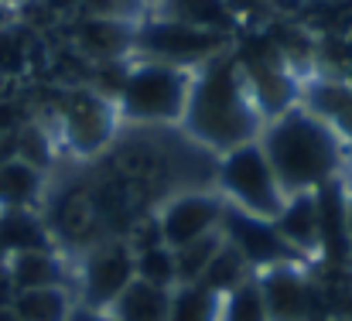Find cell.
<instances>
[{"label": "cell", "instance_id": "1", "mask_svg": "<svg viewBox=\"0 0 352 321\" xmlns=\"http://www.w3.org/2000/svg\"><path fill=\"white\" fill-rule=\"evenodd\" d=\"M178 130L216 157L243 144H253L260 137L263 120L250 100V89H246V79H243L233 48L206 62L202 69H195L188 107H185Z\"/></svg>", "mask_w": 352, "mask_h": 321}, {"label": "cell", "instance_id": "10", "mask_svg": "<svg viewBox=\"0 0 352 321\" xmlns=\"http://www.w3.org/2000/svg\"><path fill=\"white\" fill-rule=\"evenodd\" d=\"M256 284H260V294H263L270 321H308L318 308H329V298H325L322 284H315L305 274V263H287V267L263 270V274H256Z\"/></svg>", "mask_w": 352, "mask_h": 321}, {"label": "cell", "instance_id": "7", "mask_svg": "<svg viewBox=\"0 0 352 321\" xmlns=\"http://www.w3.org/2000/svg\"><path fill=\"white\" fill-rule=\"evenodd\" d=\"M62 137H65V147L76 154V157H103L113 140H117L120 130V116L117 107L103 96H96L89 86H79L72 93H65L62 100Z\"/></svg>", "mask_w": 352, "mask_h": 321}, {"label": "cell", "instance_id": "23", "mask_svg": "<svg viewBox=\"0 0 352 321\" xmlns=\"http://www.w3.org/2000/svg\"><path fill=\"white\" fill-rule=\"evenodd\" d=\"M223 321H270L256 277L243 280L239 287H233L223 298Z\"/></svg>", "mask_w": 352, "mask_h": 321}, {"label": "cell", "instance_id": "31", "mask_svg": "<svg viewBox=\"0 0 352 321\" xmlns=\"http://www.w3.org/2000/svg\"><path fill=\"white\" fill-rule=\"evenodd\" d=\"M0 86H3V79H0Z\"/></svg>", "mask_w": 352, "mask_h": 321}, {"label": "cell", "instance_id": "3", "mask_svg": "<svg viewBox=\"0 0 352 321\" xmlns=\"http://www.w3.org/2000/svg\"><path fill=\"white\" fill-rule=\"evenodd\" d=\"M195 69H178L151 58H133L117 96V116L130 126H182Z\"/></svg>", "mask_w": 352, "mask_h": 321}, {"label": "cell", "instance_id": "20", "mask_svg": "<svg viewBox=\"0 0 352 321\" xmlns=\"http://www.w3.org/2000/svg\"><path fill=\"white\" fill-rule=\"evenodd\" d=\"M223 239H226V236H223V229H216V232H209V236H202V239H195V243H188V246L175 250V274H178V287L202 284V277H206V270H209L212 256L219 253Z\"/></svg>", "mask_w": 352, "mask_h": 321}, {"label": "cell", "instance_id": "25", "mask_svg": "<svg viewBox=\"0 0 352 321\" xmlns=\"http://www.w3.org/2000/svg\"><path fill=\"white\" fill-rule=\"evenodd\" d=\"M17 298V287H14V277L7 270V260H0V308H10Z\"/></svg>", "mask_w": 352, "mask_h": 321}, {"label": "cell", "instance_id": "2", "mask_svg": "<svg viewBox=\"0 0 352 321\" xmlns=\"http://www.w3.org/2000/svg\"><path fill=\"white\" fill-rule=\"evenodd\" d=\"M277 185L284 195H301V192H318L329 181H339L346 175V140L339 137L336 126H329L322 116L301 103L287 109L284 116L263 123L256 137Z\"/></svg>", "mask_w": 352, "mask_h": 321}, {"label": "cell", "instance_id": "26", "mask_svg": "<svg viewBox=\"0 0 352 321\" xmlns=\"http://www.w3.org/2000/svg\"><path fill=\"white\" fill-rule=\"evenodd\" d=\"M69 321H117V318H110L107 311H89V308L76 305V311H72V318Z\"/></svg>", "mask_w": 352, "mask_h": 321}, {"label": "cell", "instance_id": "27", "mask_svg": "<svg viewBox=\"0 0 352 321\" xmlns=\"http://www.w3.org/2000/svg\"><path fill=\"white\" fill-rule=\"evenodd\" d=\"M349 185V181H346ZM346 225H349V246H352V188L346 192Z\"/></svg>", "mask_w": 352, "mask_h": 321}, {"label": "cell", "instance_id": "14", "mask_svg": "<svg viewBox=\"0 0 352 321\" xmlns=\"http://www.w3.org/2000/svg\"><path fill=\"white\" fill-rule=\"evenodd\" d=\"M154 17H168V21H182L202 31H216V34H239V21L230 10L226 0H154Z\"/></svg>", "mask_w": 352, "mask_h": 321}, {"label": "cell", "instance_id": "18", "mask_svg": "<svg viewBox=\"0 0 352 321\" xmlns=\"http://www.w3.org/2000/svg\"><path fill=\"white\" fill-rule=\"evenodd\" d=\"M76 305L79 301L72 287H38V291H21L10 308L21 321H69Z\"/></svg>", "mask_w": 352, "mask_h": 321}, {"label": "cell", "instance_id": "22", "mask_svg": "<svg viewBox=\"0 0 352 321\" xmlns=\"http://www.w3.org/2000/svg\"><path fill=\"white\" fill-rule=\"evenodd\" d=\"M133 270H137V280H144V284H154V287H164V291L178 287L175 250H168L164 243L133 250Z\"/></svg>", "mask_w": 352, "mask_h": 321}, {"label": "cell", "instance_id": "30", "mask_svg": "<svg viewBox=\"0 0 352 321\" xmlns=\"http://www.w3.org/2000/svg\"><path fill=\"white\" fill-rule=\"evenodd\" d=\"M151 3H154V0H147V7H151Z\"/></svg>", "mask_w": 352, "mask_h": 321}, {"label": "cell", "instance_id": "19", "mask_svg": "<svg viewBox=\"0 0 352 321\" xmlns=\"http://www.w3.org/2000/svg\"><path fill=\"white\" fill-rule=\"evenodd\" d=\"M168 321H223V298L202 284L175 287Z\"/></svg>", "mask_w": 352, "mask_h": 321}, {"label": "cell", "instance_id": "4", "mask_svg": "<svg viewBox=\"0 0 352 321\" xmlns=\"http://www.w3.org/2000/svg\"><path fill=\"white\" fill-rule=\"evenodd\" d=\"M216 192L223 195L226 206L239 212L260 215V219H277L287 195L277 185L260 144H243L236 151H226L216 157Z\"/></svg>", "mask_w": 352, "mask_h": 321}, {"label": "cell", "instance_id": "17", "mask_svg": "<svg viewBox=\"0 0 352 321\" xmlns=\"http://www.w3.org/2000/svg\"><path fill=\"white\" fill-rule=\"evenodd\" d=\"M168 311H171V291L133 277L107 315L117 321H168Z\"/></svg>", "mask_w": 352, "mask_h": 321}, {"label": "cell", "instance_id": "6", "mask_svg": "<svg viewBox=\"0 0 352 321\" xmlns=\"http://www.w3.org/2000/svg\"><path fill=\"white\" fill-rule=\"evenodd\" d=\"M76 277V301L89 311H110V305L130 287L137 277L133 270V246L123 236H107L79 253L72 270Z\"/></svg>", "mask_w": 352, "mask_h": 321}, {"label": "cell", "instance_id": "13", "mask_svg": "<svg viewBox=\"0 0 352 321\" xmlns=\"http://www.w3.org/2000/svg\"><path fill=\"white\" fill-rule=\"evenodd\" d=\"M280 239L305 260V263H318L322 260V243H318V209H315V192H301V195H287L280 215L274 219Z\"/></svg>", "mask_w": 352, "mask_h": 321}, {"label": "cell", "instance_id": "5", "mask_svg": "<svg viewBox=\"0 0 352 321\" xmlns=\"http://www.w3.org/2000/svg\"><path fill=\"white\" fill-rule=\"evenodd\" d=\"M230 48H233L230 34L202 31V27L154 17V14H144L133 31V58H151V62H164L178 69H202L206 62L219 58Z\"/></svg>", "mask_w": 352, "mask_h": 321}, {"label": "cell", "instance_id": "8", "mask_svg": "<svg viewBox=\"0 0 352 321\" xmlns=\"http://www.w3.org/2000/svg\"><path fill=\"white\" fill-rule=\"evenodd\" d=\"M223 212H226V202L216 188H188V192H178L168 202H161L151 215L157 222L161 243L168 250H182V246L216 232L223 225Z\"/></svg>", "mask_w": 352, "mask_h": 321}, {"label": "cell", "instance_id": "12", "mask_svg": "<svg viewBox=\"0 0 352 321\" xmlns=\"http://www.w3.org/2000/svg\"><path fill=\"white\" fill-rule=\"evenodd\" d=\"M346 178L329 181L315 192V209H318V243H322V263L332 267H349L352 270V246L349 225H346Z\"/></svg>", "mask_w": 352, "mask_h": 321}, {"label": "cell", "instance_id": "9", "mask_svg": "<svg viewBox=\"0 0 352 321\" xmlns=\"http://www.w3.org/2000/svg\"><path fill=\"white\" fill-rule=\"evenodd\" d=\"M223 236L226 243L239 250V256L246 260V267L253 274H263V270H274V267H287V263H305L277 232V225L270 219H260V215L239 212L233 206H226L223 212Z\"/></svg>", "mask_w": 352, "mask_h": 321}, {"label": "cell", "instance_id": "15", "mask_svg": "<svg viewBox=\"0 0 352 321\" xmlns=\"http://www.w3.org/2000/svg\"><path fill=\"white\" fill-rule=\"evenodd\" d=\"M7 270L14 277L17 294L38 291V287H69V280H72V270L58 250H34V253L7 256Z\"/></svg>", "mask_w": 352, "mask_h": 321}, {"label": "cell", "instance_id": "29", "mask_svg": "<svg viewBox=\"0 0 352 321\" xmlns=\"http://www.w3.org/2000/svg\"><path fill=\"white\" fill-rule=\"evenodd\" d=\"M346 171H352V151H349V161H346Z\"/></svg>", "mask_w": 352, "mask_h": 321}, {"label": "cell", "instance_id": "28", "mask_svg": "<svg viewBox=\"0 0 352 321\" xmlns=\"http://www.w3.org/2000/svg\"><path fill=\"white\" fill-rule=\"evenodd\" d=\"M0 321H21L14 315V308H0Z\"/></svg>", "mask_w": 352, "mask_h": 321}, {"label": "cell", "instance_id": "11", "mask_svg": "<svg viewBox=\"0 0 352 321\" xmlns=\"http://www.w3.org/2000/svg\"><path fill=\"white\" fill-rule=\"evenodd\" d=\"M133 31H137V21L79 14L72 27V45L89 65L123 62V58H133Z\"/></svg>", "mask_w": 352, "mask_h": 321}, {"label": "cell", "instance_id": "21", "mask_svg": "<svg viewBox=\"0 0 352 321\" xmlns=\"http://www.w3.org/2000/svg\"><path fill=\"white\" fill-rule=\"evenodd\" d=\"M250 277H256V274L246 267V260L239 256V250L223 239L219 253L212 256V263H209V270H206V277H202V287H209L212 294L226 298L233 287H239V284L250 280Z\"/></svg>", "mask_w": 352, "mask_h": 321}, {"label": "cell", "instance_id": "24", "mask_svg": "<svg viewBox=\"0 0 352 321\" xmlns=\"http://www.w3.org/2000/svg\"><path fill=\"white\" fill-rule=\"evenodd\" d=\"M82 14L93 17H117V21H140L147 10V0H79Z\"/></svg>", "mask_w": 352, "mask_h": 321}, {"label": "cell", "instance_id": "16", "mask_svg": "<svg viewBox=\"0 0 352 321\" xmlns=\"http://www.w3.org/2000/svg\"><path fill=\"white\" fill-rule=\"evenodd\" d=\"M48 192V175L21 157L0 164V212L3 209H38Z\"/></svg>", "mask_w": 352, "mask_h": 321}]
</instances>
